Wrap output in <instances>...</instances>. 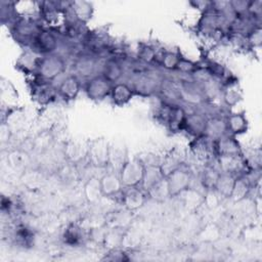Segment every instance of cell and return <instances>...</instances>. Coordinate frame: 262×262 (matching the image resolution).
Here are the masks:
<instances>
[{
    "label": "cell",
    "mask_w": 262,
    "mask_h": 262,
    "mask_svg": "<svg viewBox=\"0 0 262 262\" xmlns=\"http://www.w3.org/2000/svg\"><path fill=\"white\" fill-rule=\"evenodd\" d=\"M165 77L166 72L159 66H147L138 73L130 76L124 82L131 87L135 95L152 97L159 93Z\"/></svg>",
    "instance_id": "6da1fadb"
},
{
    "label": "cell",
    "mask_w": 262,
    "mask_h": 262,
    "mask_svg": "<svg viewBox=\"0 0 262 262\" xmlns=\"http://www.w3.org/2000/svg\"><path fill=\"white\" fill-rule=\"evenodd\" d=\"M67 67V59L57 52L41 55L38 58L34 75L35 78L43 82L52 83L66 74Z\"/></svg>",
    "instance_id": "7a4b0ae2"
},
{
    "label": "cell",
    "mask_w": 262,
    "mask_h": 262,
    "mask_svg": "<svg viewBox=\"0 0 262 262\" xmlns=\"http://www.w3.org/2000/svg\"><path fill=\"white\" fill-rule=\"evenodd\" d=\"M9 29L15 42L30 48L43 26L40 18L19 16L9 26Z\"/></svg>",
    "instance_id": "3957f363"
},
{
    "label": "cell",
    "mask_w": 262,
    "mask_h": 262,
    "mask_svg": "<svg viewBox=\"0 0 262 262\" xmlns=\"http://www.w3.org/2000/svg\"><path fill=\"white\" fill-rule=\"evenodd\" d=\"M102 59L87 52L81 51L76 57H74L72 66V74L76 75L83 83L92 77L99 75Z\"/></svg>",
    "instance_id": "277c9868"
},
{
    "label": "cell",
    "mask_w": 262,
    "mask_h": 262,
    "mask_svg": "<svg viewBox=\"0 0 262 262\" xmlns=\"http://www.w3.org/2000/svg\"><path fill=\"white\" fill-rule=\"evenodd\" d=\"M145 165L140 158L127 159L119 170V175L124 187H137L140 186Z\"/></svg>",
    "instance_id": "5b68a950"
},
{
    "label": "cell",
    "mask_w": 262,
    "mask_h": 262,
    "mask_svg": "<svg viewBox=\"0 0 262 262\" xmlns=\"http://www.w3.org/2000/svg\"><path fill=\"white\" fill-rule=\"evenodd\" d=\"M58 35L59 33L43 27L29 48L30 51L38 55H46L57 52L60 44V38Z\"/></svg>",
    "instance_id": "8992f818"
},
{
    "label": "cell",
    "mask_w": 262,
    "mask_h": 262,
    "mask_svg": "<svg viewBox=\"0 0 262 262\" xmlns=\"http://www.w3.org/2000/svg\"><path fill=\"white\" fill-rule=\"evenodd\" d=\"M192 179V173L190 172L189 169L184 167L183 164H181L178 168L170 172L166 176L170 198L178 196L185 192L188 188H190Z\"/></svg>",
    "instance_id": "52a82bcc"
},
{
    "label": "cell",
    "mask_w": 262,
    "mask_h": 262,
    "mask_svg": "<svg viewBox=\"0 0 262 262\" xmlns=\"http://www.w3.org/2000/svg\"><path fill=\"white\" fill-rule=\"evenodd\" d=\"M113 84L102 75H96L83 83V89L87 97L94 101H101L110 97Z\"/></svg>",
    "instance_id": "ba28073f"
},
{
    "label": "cell",
    "mask_w": 262,
    "mask_h": 262,
    "mask_svg": "<svg viewBox=\"0 0 262 262\" xmlns=\"http://www.w3.org/2000/svg\"><path fill=\"white\" fill-rule=\"evenodd\" d=\"M217 166L222 173L241 176L250 168L244 155L239 156H218L216 157Z\"/></svg>",
    "instance_id": "9c48e42d"
},
{
    "label": "cell",
    "mask_w": 262,
    "mask_h": 262,
    "mask_svg": "<svg viewBox=\"0 0 262 262\" xmlns=\"http://www.w3.org/2000/svg\"><path fill=\"white\" fill-rule=\"evenodd\" d=\"M111 146L104 139H95L87 147V158L95 167H106L110 163Z\"/></svg>",
    "instance_id": "30bf717a"
},
{
    "label": "cell",
    "mask_w": 262,
    "mask_h": 262,
    "mask_svg": "<svg viewBox=\"0 0 262 262\" xmlns=\"http://www.w3.org/2000/svg\"><path fill=\"white\" fill-rule=\"evenodd\" d=\"M55 87L58 97L64 101H72L78 97L83 88V82L76 75L68 74Z\"/></svg>",
    "instance_id": "8fae6325"
},
{
    "label": "cell",
    "mask_w": 262,
    "mask_h": 262,
    "mask_svg": "<svg viewBox=\"0 0 262 262\" xmlns=\"http://www.w3.org/2000/svg\"><path fill=\"white\" fill-rule=\"evenodd\" d=\"M99 187L101 195L104 198H117L121 195L124 186L118 171L105 172L99 178Z\"/></svg>",
    "instance_id": "7c38bea8"
},
{
    "label": "cell",
    "mask_w": 262,
    "mask_h": 262,
    "mask_svg": "<svg viewBox=\"0 0 262 262\" xmlns=\"http://www.w3.org/2000/svg\"><path fill=\"white\" fill-rule=\"evenodd\" d=\"M207 121L208 117L204 113L200 111L188 112L185 117L182 131H185L193 138L202 136L205 133Z\"/></svg>",
    "instance_id": "4fadbf2b"
},
{
    "label": "cell",
    "mask_w": 262,
    "mask_h": 262,
    "mask_svg": "<svg viewBox=\"0 0 262 262\" xmlns=\"http://www.w3.org/2000/svg\"><path fill=\"white\" fill-rule=\"evenodd\" d=\"M190 149L192 154L200 160L212 161L216 158L215 141L205 135L193 138V140L190 142Z\"/></svg>",
    "instance_id": "5bb4252c"
},
{
    "label": "cell",
    "mask_w": 262,
    "mask_h": 262,
    "mask_svg": "<svg viewBox=\"0 0 262 262\" xmlns=\"http://www.w3.org/2000/svg\"><path fill=\"white\" fill-rule=\"evenodd\" d=\"M146 198H147L146 192L143 191L139 186L124 187L120 195L122 205H124V207L128 211H135L141 208L144 205Z\"/></svg>",
    "instance_id": "9a60e30c"
},
{
    "label": "cell",
    "mask_w": 262,
    "mask_h": 262,
    "mask_svg": "<svg viewBox=\"0 0 262 262\" xmlns=\"http://www.w3.org/2000/svg\"><path fill=\"white\" fill-rule=\"evenodd\" d=\"M99 75H102L113 85L123 81L124 71L115 54L111 57L102 59Z\"/></svg>",
    "instance_id": "2e32d148"
},
{
    "label": "cell",
    "mask_w": 262,
    "mask_h": 262,
    "mask_svg": "<svg viewBox=\"0 0 262 262\" xmlns=\"http://www.w3.org/2000/svg\"><path fill=\"white\" fill-rule=\"evenodd\" d=\"M215 155L218 156H239L244 150L236 139V136L226 134L215 140Z\"/></svg>",
    "instance_id": "e0dca14e"
},
{
    "label": "cell",
    "mask_w": 262,
    "mask_h": 262,
    "mask_svg": "<svg viewBox=\"0 0 262 262\" xmlns=\"http://www.w3.org/2000/svg\"><path fill=\"white\" fill-rule=\"evenodd\" d=\"M228 134L237 136L244 134L249 129V122L244 113H232L225 116Z\"/></svg>",
    "instance_id": "ac0fdd59"
},
{
    "label": "cell",
    "mask_w": 262,
    "mask_h": 262,
    "mask_svg": "<svg viewBox=\"0 0 262 262\" xmlns=\"http://www.w3.org/2000/svg\"><path fill=\"white\" fill-rule=\"evenodd\" d=\"M226 134H228V131L226 127L225 116L208 117L205 133H204L205 136L215 141Z\"/></svg>",
    "instance_id": "d6986e66"
},
{
    "label": "cell",
    "mask_w": 262,
    "mask_h": 262,
    "mask_svg": "<svg viewBox=\"0 0 262 262\" xmlns=\"http://www.w3.org/2000/svg\"><path fill=\"white\" fill-rule=\"evenodd\" d=\"M134 92L126 82H118L113 85L111 90V100L117 106H124L134 96Z\"/></svg>",
    "instance_id": "ffe728a7"
},
{
    "label": "cell",
    "mask_w": 262,
    "mask_h": 262,
    "mask_svg": "<svg viewBox=\"0 0 262 262\" xmlns=\"http://www.w3.org/2000/svg\"><path fill=\"white\" fill-rule=\"evenodd\" d=\"M186 114L187 112L182 105L170 106L165 120V124L169 130L172 132L182 131Z\"/></svg>",
    "instance_id": "44dd1931"
},
{
    "label": "cell",
    "mask_w": 262,
    "mask_h": 262,
    "mask_svg": "<svg viewBox=\"0 0 262 262\" xmlns=\"http://www.w3.org/2000/svg\"><path fill=\"white\" fill-rule=\"evenodd\" d=\"M166 176L164 175L161 166L160 165H148L145 166L143 178L140 184V188L147 192L148 189H150L154 185L162 181Z\"/></svg>",
    "instance_id": "7402d4cb"
},
{
    "label": "cell",
    "mask_w": 262,
    "mask_h": 262,
    "mask_svg": "<svg viewBox=\"0 0 262 262\" xmlns=\"http://www.w3.org/2000/svg\"><path fill=\"white\" fill-rule=\"evenodd\" d=\"M215 162H216V159H215ZM219 174H220V170L217 166V163L215 165H211V164L206 165L199 175V182L201 186L206 191L214 189Z\"/></svg>",
    "instance_id": "603a6c76"
},
{
    "label": "cell",
    "mask_w": 262,
    "mask_h": 262,
    "mask_svg": "<svg viewBox=\"0 0 262 262\" xmlns=\"http://www.w3.org/2000/svg\"><path fill=\"white\" fill-rule=\"evenodd\" d=\"M70 10L78 21L86 25L92 16L93 6L87 1H71Z\"/></svg>",
    "instance_id": "cb8c5ba5"
},
{
    "label": "cell",
    "mask_w": 262,
    "mask_h": 262,
    "mask_svg": "<svg viewBox=\"0 0 262 262\" xmlns=\"http://www.w3.org/2000/svg\"><path fill=\"white\" fill-rule=\"evenodd\" d=\"M181 54L178 51L173 50H163L159 54L158 58V66L167 73H172L176 71L178 60L180 58Z\"/></svg>",
    "instance_id": "d4e9b609"
},
{
    "label": "cell",
    "mask_w": 262,
    "mask_h": 262,
    "mask_svg": "<svg viewBox=\"0 0 262 262\" xmlns=\"http://www.w3.org/2000/svg\"><path fill=\"white\" fill-rule=\"evenodd\" d=\"M236 177L237 176H234V175H231L228 173L220 172L218 179L216 181L214 190L219 194V196L230 198Z\"/></svg>",
    "instance_id": "484cf974"
},
{
    "label": "cell",
    "mask_w": 262,
    "mask_h": 262,
    "mask_svg": "<svg viewBox=\"0 0 262 262\" xmlns=\"http://www.w3.org/2000/svg\"><path fill=\"white\" fill-rule=\"evenodd\" d=\"M136 58L146 66H158L159 53L157 49L147 43H140L136 54Z\"/></svg>",
    "instance_id": "4316f807"
},
{
    "label": "cell",
    "mask_w": 262,
    "mask_h": 262,
    "mask_svg": "<svg viewBox=\"0 0 262 262\" xmlns=\"http://www.w3.org/2000/svg\"><path fill=\"white\" fill-rule=\"evenodd\" d=\"M237 82L229 83L227 85L222 86L221 91V99L223 102V105L227 107H232L236 105L243 98L241 90L236 89Z\"/></svg>",
    "instance_id": "83f0119b"
},
{
    "label": "cell",
    "mask_w": 262,
    "mask_h": 262,
    "mask_svg": "<svg viewBox=\"0 0 262 262\" xmlns=\"http://www.w3.org/2000/svg\"><path fill=\"white\" fill-rule=\"evenodd\" d=\"M84 232L82 228L75 223L69 224L62 233V241L68 246H78L84 241Z\"/></svg>",
    "instance_id": "f1b7e54d"
},
{
    "label": "cell",
    "mask_w": 262,
    "mask_h": 262,
    "mask_svg": "<svg viewBox=\"0 0 262 262\" xmlns=\"http://www.w3.org/2000/svg\"><path fill=\"white\" fill-rule=\"evenodd\" d=\"M252 189L253 188L250 186L249 182L246 180V178L243 175L237 176L229 199H231L234 202H241L249 195Z\"/></svg>",
    "instance_id": "f546056e"
},
{
    "label": "cell",
    "mask_w": 262,
    "mask_h": 262,
    "mask_svg": "<svg viewBox=\"0 0 262 262\" xmlns=\"http://www.w3.org/2000/svg\"><path fill=\"white\" fill-rule=\"evenodd\" d=\"M18 17L15 10L14 2L1 1L0 2V18L2 25L10 26Z\"/></svg>",
    "instance_id": "4dcf8cb0"
},
{
    "label": "cell",
    "mask_w": 262,
    "mask_h": 262,
    "mask_svg": "<svg viewBox=\"0 0 262 262\" xmlns=\"http://www.w3.org/2000/svg\"><path fill=\"white\" fill-rule=\"evenodd\" d=\"M146 194L148 198H150L155 201H158V202H163V201L167 200L168 198H170L166 177L162 181H160L159 183L154 185L150 189H148Z\"/></svg>",
    "instance_id": "1f68e13d"
},
{
    "label": "cell",
    "mask_w": 262,
    "mask_h": 262,
    "mask_svg": "<svg viewBox=\"0 0 262 262\" xmlns=\"http://www.w3.org/2000/svg\"><path fill=\"white\" fill-rule=\"evenodd\" d=\"M84 188L85 195L89 202H96L100 196H102L99 187V178H90L85 184Z\"/></svg>",
    "instance_id": "d6a6232c"
},
{
    "label": "cell",
    "mask_w": 262,
    "mask_h": 262,
    "mask_svg": "<svg viewBox=\"0 0 262 262\" xmlns=\"http://www.w3.org/2000/svg\"><path fill=\"white\" fill-rule=\"evenodd\" d=\"M198 64H199V62L193 61V60L181 55L178 60L175 73H177L178 75H181V76H190L193 73V71L196 69Z\"/></svg>",
    "instance_id": "836d02e7"
},
{
    "label": "cell",
    "mask_w": 262,
    "mask_h": 262,
    "mask_svg": "<svg viewBox=\"0 0 262 262\" xmlns=\"http://www.w3.org/2000/svg\"><path fill=\"white\" fill-rule=\"evenodd\" d=\"M246 43L252 48H259L262 44V27H256L245 38Z\"/></svg>",
    "instance_id": "e575fe53"
},
{
    "label": "cell",
    "mask_w": 262,
    "mask_h": 262,
    "mask_svg": "<svg viewBox=\"0 0 262 262\" xmlns=\"http://www.w3.org/2000/svg\"><path fill=\"white\" fill-rule=\"evenodd\" d=\"M229 3L236 16H244L248 14V9L250 5L249 0H233L229 1Z\"/></svg>",
    "instance_id": "d590c367"
},
{
    "label": "cell",
    "mask_w": 262,
    "mask_h": 262,
    "mask_svg": "<svg viewBox=\"0 0 262 262\" xmlns=\"http://www.w3.org/2000/svg\"><path fill=\"white\" fill-rule=\"evenodd\" d=\"M102 260L106 261H127L129 260V257L127 256V253L123 250H121L119 247L118 248H113L111 249L107 254L102 258Z\"/></svg>",
    "instance_id": "8d00e7d4"
},
{
    "label": "cell",
    "mask_w": 262,
    "mask_h": 262,
    "mask_svg": "<svg viewBox=\"0 0 262 262\" xmlns=\"http://www.w3.org/2000/svg\"><path fill=\"white\" fill-rule=\"evenodd\" d=\"M64 155L71 160V161H76L81 159V146L78 145L75 142H70L67 144Z\"/></svg>",
    "instance_id": "74e56055"
},
{
    "label": "cell",
    "mask_w": 262,
    "mask_h": 262,
    "mask_svg": "<svg viewBox=\"0 0 262 262\" xmlns=\"http://www.w3.org/2000/svg\"><path fill=\"white\" fill-rule=\"evenodd\" d=\"M12 207H13L12 201L8 196L2 195V198H1V211H2V213L10 212Z\"/></svg>",
    "instance_id": "f35d334b"
},
{
    "label": "cell",
    "mask_w": 262,
    "mask_h": 262,
    "mask_svg": "<svg viewBox=\"0 0 262 262\" xmlns=\"http://www.w3.org/2000/svg\"><path fill=\"white\" fill-rule=\"evenodd\" d=\"M190 5L193 6V8H196L199 9L201 12L205 11L207 8H209L210 4H211V1H204V0H196V1H191L189 2Z\"/></svg>",
    "instance_id": "ab89813d"
}]
</instances>
